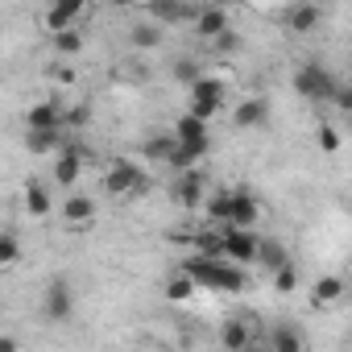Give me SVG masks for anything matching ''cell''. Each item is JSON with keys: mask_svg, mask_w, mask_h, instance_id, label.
<instances>
[{"mask_svg": "<svg viewBox=\"0 0 352 352\" xmlns=\"http://www.w3.org/2000/svg\"><path fill=\"white\" fill-rule=\"evenodd\" d=\"M274 286H278L282 294H290V290L298 286V270H294L290 261H282V265H274Z\"/></svg>", "mask_w": 352, "mask_h": 352, "instance_id": "obj_29", "label": "cell"}, {"mask_svg": "<svg viewBox=\"0 0 352 352\" xmlns=\"http://www.w3.org/2000/svg\"><path fill=\"white\" fill-rule=\"evenodd\" d=\"M133 46H137V50H153V46H162V30H157L153 21L133 25Z\"/></svg>", "mask_w": 352, "mask_h": 352, "instance_id": "obj_25", "label": "cell"}, {"mask_svg": "<svg viewBox=\"0 0 352 352\" xmlns=\"http://www.w3.org/2000/svg\"><path fill=\"white\" fill-rule=\"evenodd\" d=\"M212 42H216V54H220V50H236V38H232L228 30H224L220 38H212Z\"/></svg>", "mask_w": 352, "mask_h": 352, "instance_id": "obj_35", "label": "cell"}, {"mask_svg": "<svg viewBox=\"0 0 352 352\" xmlns=\"http://www.w3.org/2000/svg\"><path fill=\"white\" fill-rule=\"evenodd\" d=\"M319 149H323V153H340V133H336L327 120L319 124Z\"/></svg>", "mask_w": 352, "mask_h": 352, "instance_id": "obj_31", "label": "cell"}, {"mask_svg": "<svg viewBox=\"0 0 352 352\" xmlns=\"http://www.w3.org/2000/svg\"><path fill=\"white\" fill-rule=\"evenodd\" d=\"M17 348H21V344H17L13 336H0V352H17Z\"/></svg>", "mask_w": 352, "mask_h": 352, "instance_id": "obj_36", "label": "cell"}, {"mask_svg": "<svg viewBox=\"0 0 352 352\" xmlns=\"http://www.w3.org/2000/svg\"><path fill=\"white\" fill-rule=\"evenodd\" d=\"M331 104H336L340 112H352V87H344V83H336V91H331Z\"/></svg>", "mask_w": 352, "mask_h": 352, "instance_id": "obj_32", "label": "cell"}, {"mask_svg": "<svg viewBox=\"0 0 352 352\" xmlns=\"http://www.w3.org/2000/svg\"><path fill=\"white\" fill-rule=\"evenodd\" d=\"M83 174V149H58L54 153V187H75Z\"/></svg>", "mask_w": 352, "mask_h": 352, "instance_id": "obj_10", "label": "cell"}, {"mask_svg": "<svg viewBox=\"0 0 352 352\" xmlns=\"http://www.w3.org/2000/svg\"><path fill=\"white\" fill-rule=\"evenodd\" d=\"M257 236H253V228H241V224H224V232H220V249H224V257L228 261H236V265H249V261H257Z\"/></svg>", "mask_w": 352, "mask_h": 352, "instance_id": "obj_4", "label": "cell"}, {"mask_svg": "<svg viewBox=\"0 0 352 352\" xmlns=\"http://www.w3.org/2000/svg\"><path fill=\"white\" fill-rule=\"evenodd\" d=\"M25 129H63V108L54 100H42L25 112Z\"/></svg>", "mask_w": 352, "mask_h": 352, "instance_id": "obj_17", "label": "cell"}, {"mask_svg": "<svg viewBox=\"0 0 352 352\" xmlns=\"http://www.w3.org/2000/svg\"><path fill=\"white\" fill-rule=\"evenodd\" d=\"M286 25H290L294 34H311V30L319 25V5H298V9L286 17Z\"/></svg>", "mask_w": 352, "mask_h": 352, "instance_id": "obj_24", "label": "cell"}, {"mask_svg": "<svg viewBox=\"0 0 352 352\" xmlns=\"http://www.w3.org/2000/svg\"><path fill=\"white\" fill-rule=\"evenodd\" d=\"M25 141H30V149H34V153H54V149L63 145L58 129H25Z\"/></svg>", "mask_w": 352, "mask_h": 352, "instance_id": "obj_22", "label": "cell"}, {"mask_svg": "<svg viewBox=\"0 0 352 352\" xmlns=\"http://www.w3.org/2000/svg\"><path fill=\"white\" fill-rule=\"evenodd\" d=\"M265 120H270V104H265L261 96H257V100H245V104L232 112V124H236V129H261Z\"/></svg>", "mask_w": 352, "mask_h": 352, "instance_id": "obj_16", "label": "cell"}, {"mask_svg": "<svg viewBox=\"0 0 352 352\" xmlns=\"http://www.w3.org/2000/svg\"><path fill=\"white\" fill-rule=\"evenodd\" d=\"M63 120H67V124H87V120H91V108H87V104H79V108L63 112Z\"/></svg>", "mask_w": 352, "mask_h": 352, "instance_id": "obj_33", "label": "cell"}, {"mask_svg": "<svg viewBox=\"0 0 352 352\" xmlns=\"http://www.w3.org/2000/svg\"><path fill=\"white\" fill-rule=\"evenodd\" d=\"M191 294H195V278H191L187 270L170 274V282H166V298H170V302H187Z\"/></svg>", "mask_w": 352, "mask_h": 352, "instance_id": "obj_21", "label": "cell"}, {"mask_svg": "<svg viewBox=\"0 0 352 352\" xmlns=\"http://www.w3.org/2000/svg\"><path fill=\"white\" fill-rule=\"evenodd\" d=\"M220 344H224L228 352H241V348H249V344H253V331H249V323L232 319V323L220 331Z\"/></svg>", "mask_w": 352, "mask_h": 352, "instance_id": "obj_20", "label": "cell"}, {"mask_svg": "<svg viewBox=\"0 0 352 352\" xmlns=\"http://www.w3.org/2000/svg\"><path fill=\"white\" fill-rule=\"evenodd\" d=\"M261 216V204L253 199L249 187H232V199H228V224H241V228H253Z\"/></svg>", "mask_w": 352, "mask_h": 352, "instance_id": "obj_7", "label": "cell"}, {"mask_svg": "<svg viewBox=\"0 0 352 352\" xmlns=\"http://www.w3.org/2000/svg\"><path fill=\"white\" fill-rule=\"evenodd\" d=\"M149 17L162 21V25H174V21H195V9H187L183 0H153Z\"/></svg>", "mask_w": 352, "mask_h": 352, "instance_id": "obj_14", "label": "cell"}, {"mask_svg": "<svg viewBox=\"0 0 352 352\" xmlns=\"http://www.w3.org/2000/svg\"><path fill=\"white\" fill-rule=\"evenodd\" d=\"M54 50H58V54H79V50H83V34H79L75 25H71V30H58V34H54Z\"/></svg>", "mask_w": 352, "mask_h": 352, "instance_id": "obj_26", "label": "cell"}, {"mask_svg": "<svg viewBox=\"0 0 352 352\" xmlns=\"http://www.w3.org/2000/svg\"><path fill=\"white\" fill-rule=\"evenodd\" d=\"M208 145H212V137H204V141H174V149H170L166 166H170L174 174H179V170H191V166H199V162H204Z\"/></svg>", "mask_w": 352, "mask_h": 352, "instance_id": "obj_8", "label": "cell"}, {"mask_svg": "<svg viewBox=\"0 0 352 352\" xmlns=\"http://www.w3.org/2000/svg\"><path fill=\"white\" fill-rule=\"evenodd\" d=\"M183 270L195 278V286H212V290H224V294H241L245 290V265L228 261V257H187Z\"/></svg>", "mask_w": 352, "mask_h": 352, "instance_id": "obj_1", "label": "cell"}, {"mask_svg": "<svg viewBox=\"0 0 352 352\" xmlns=\"http://www.w3.org/2000/svg\"><path fill=\"white\" fill-rule=\"evenodd\" d=\"M228 199H232V187H228V191H216V195L208 199V216H212L216 224H228Z\"/></svg>", "mask_w": 352, "mask_h": 352, "instance_id": "obj_28", "label": "cell"}, {"mask_svg": "<svg viewBox=\"0 0 352 352\" xmlns=\"http://www.w3.org/2000/svg\"><path fill=\"white\" fill-rule=\"evenodd\" d=\"M13 261H21V241L13 232H0V270H9Z\"/></svg>", "mask_w": 352, "mask_h": 352, "instance_id": "obj_27", "label": "cell"}, {"mask_svg": "<svg viewBox=\"0 0 352 352\" xmlns=\"http://www.w3.org/2000/svg\"><path fill=\"white\" fill-rule=\"evenodd\" d=\"M344 290H348V282H344L340 274H323V278L315 282V290H311V302H315V307H327V302L344 298Z\"/></svg>", "mask_w": 352, "mask_h": 352, "instance_id": "obj_18", "label": "cell"}, {"mask_svg": "<svg viewBox=\"0 0 352 352\" xmlns=\"http://www.w3.org/2000/svg\"><path fill=\"white\" fill-rule=\"evenodd\" d=\"M170 149H174V133H170V137H149V141H145V153L157 157V162H166Z\"/></svg>", "mask_w": 352, "mask_h": 352, "instance_id": "obj_30", "label": "cell"}, {"mask_svg": "<svg viewBox=\"0 0 352 352\" xmlns=\"http://www.w3.org/2000/svg\"><path fill=\"white\" fill-rule=\"evenodd\" d=\"M63 220H67V228H91V220H96V199L75 191V195L63 204Z\"/></svg>", "mask_w": 352, "mask_h": 352, "instance_id": "obj_12", "label": "cell"}, {"mask_svg": "<svg viewBox=\"0 0 352 352\" xmlns=\"http://www.w3.org/2000/svg\"><path fill=\"white\" fill-rule=\"evenodd\" d=\"M208 137V120H199L195 112H183L174 124V141H204Z\"/></svg>", "mask_w": 352, "mask_h": 352, "instance_id": "obj_19", "label": "cell"}, {"mask_svg": "<svg viewBox=\"0 0 352 352\" xmlns=\"http://www.w3.org/2000/svg\"><path fill=\"white\" fill-rule=\"evenodd\" d=\"M195 30H199V38H220L224 30H228V9L224 5H212V9H204V13H195Z\"/></svg>", "mask_w": 352, "mask_h": 352, "instance_id": "obj_15", "label": "cell"}, {"mask_svg": "<svg viewBox=\"0 0 352 352\" xmlns=\"http://www.w3.org/2000/svg\"><path fill=\"white\" fill-rule=\"evenodd\" d=\"M25 212H30L34 220H46V216L54 212V195H50V187H46L42 179H30V183H25Z\"/></svg>", "mask_w": 352, "mask_h": 352, "instance_id": "obj_13", "label": "cell"}, {"mask_svg": "<svg viewBox=\"0 0 352 352\" xmlns=\"http://www.w3.org/2000/svg\"><path fill=\"white\" fill-rule=\"evenodd\" d=\"M42 315L50 323H67L75 315V294H71V282L67 278H50V286L42 294Z\"/></svg>", "mask_w": 352, "mask_h": 352, "instance_id": "obj_5", "label": "cell"}, {"mask_svg": "<svg viewBox=\"0 0 352 352\" xmlns=\"http://www.w3.org/2000/svg\"><path fill=\"white\" fill-rule=\"evenodd\" d=\"M270 348H274V352H302L307 340H302L294 327H274V331H270Z\"/></svg>", "mask_w": 352, "mask_h": 352, "instance_id": "obj_23", "label": "cell"}, {"mask_svg": "<svg viewBox=\"0 0 352 352\" xmlns=\"http://www.w3.org/2000/svg\"><path fill=\"white\" fill-rule=\"evenodd\" d=\"M187 87H191V112H195L199 120L220 116L224 96H228V83H224V79H216V75H195Z\"/></svg>", "mask_w": 352, "mask_h": 352, "instance_id": "obj_2", "label": "cell"}, {"mask_svg": "<svg viewBox=\"0 0 352 352\" xmlns=\"http://www.w3.org/2000/svg\"><path fill=\"white\" fill-rule=\"evenodd\" d=\"M83 9H87V0H54V5L46 9V30H50V34H58V30L79 25Z\"/></svg>", "mask_w": 352, "mask_h": 352, "instance_id": "obj_9", "label": "cell"}, {"mask_svg": "<svg viewBox=\"0 0 352 352\" xmlns=\"http://www.w3.org/2000/svg\"><path fill=\"white\" fill-rule=\"evenodd\" d=\"M104 187L112 191V195H141L149 183H145V174L133 166V162H116L112 170H108V179H104Z\"/></svg>", "mask_w": 352, "mask_h": 352, "instance_id": "obj_6", "label": "cell"}, {"mask_svg": "<svg viewBox=\"0 0 352 352\" xmlns=\"http://www.w3.org/2000/svg\"><path fill=\"white\" fill-rule=\"evenodd\" d=\"M174 204L179 208H199V199H204V179H199V170L191 166V170H179V179H174Z\"/></svg>", "mask_w": 352, "mask_h": 352, "instance_id": "obj_11", "label": "cell"}, {"mask_svg": "<svg viewBox=\"0 0 352 352\" xmlns=\"http://www.w3.org/2000/svg\"><path fill=\"white\" fill-rule=\"evenodd\" d=\"M174 75H179L183 83H191V79L199 75V67H195V63H179V67H174Z\"/></svg>", "mask_w": 352, "mask_h": 352, "instance_id": "obj_34", "label": "cell"}, {"mask_svg": "<svg viewBox=\"0 0 352 352\" xmlns=\"http://www.w3.org/2000/svg\"><path fill=\"white\" fill-rule=\"evenodd\" d=\"M336 75L323 67V63H307V67H298V75H294V91L302 96V100H311V104H327L331 100V91H336Z\"/></svg>", "mask_w": 352, "mask_h": 352, "instance_id": "obj_3", "label": "cell"}]
</instances>
